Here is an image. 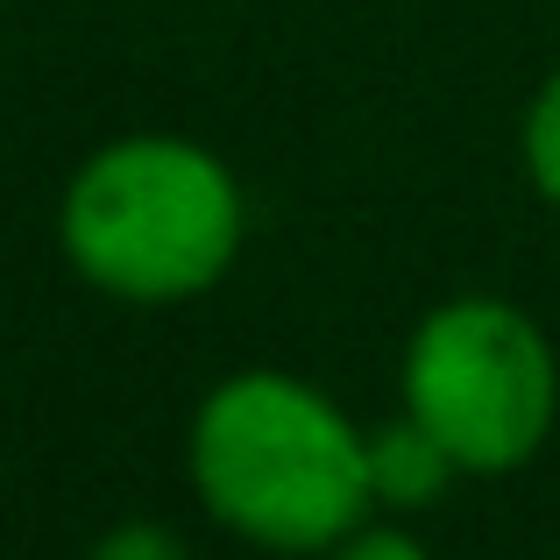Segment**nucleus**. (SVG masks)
I'll return each mask as SVG.
<instances>
[{"instance_id": "0eeeda50", "label": "nucleus", "mask_w": 560, "mask_h": 560, "mask_svg": "<svg viewBox=\"0 0 560 560\" xmlns=\"http://www.w3.org/2000/svg\"><path fill=\"white\" fill-rule=\"evenodd\" d=\"M327 560H433V553H425L411 533H397V525H370V533L355 525L348 539H334Z\"/></svg>"}, {"instance_id": "f03ea898", "label": "nucleus", "mask_w": 560, "mask_h": 560, "mask_svg": "<svg viewBox=\"0 0 560 560\" xmlns=\"http://www.w3.org/2000/svg\"><path fill=\"white\" fill-rule=\"evenodd\" d=\"M57 234L71 270L114 299H199L242 248V185L185 136H121L65 185Z\"/></svg>"}, {"instance_id": "20e7f679", "label": "nucleus", "mask_w": 560, "mask_h": 560, "mask_svg": "<svg viewBox=\"0 0 560 560\" xmlns=\"http://www.w3.org/2000/svg\"><path fill=\"white\" fill-rule=\"evenodd\" d=\"M362 468H370V504H383V511H425L454 482L462 462H454V454L405 411V419L362 433Z\"/></svg>"}, {"instance_id": "7ed1b4c3", "label": "nucleus", "mask_w": 560, "mask_h": 560, "mask_svg": "<svg viewBox=\"0 0 560 560\" xmlns=\"http://www.w3.org/2000/svg\"><path fill=\"white\" fill-rule=\"evenodd\" d=\"M405 411L468 468H525L553 433L560 362L533 313L504 299H447L405 348Z\"/></svg>"}, {"instance_id": "423d86ee", "label": "nucleus", "mask_w": 560, "mask_h": 560, "mask_svg": "<svg viewBox=\"0 0 560 560\" xmlns=\"http://www.w3.org/2000/svg\"><path fill=\"white\" fill-rule=\"evenodd\" d=\"M85 560H191V553H185V539L171 533V525L136 518V525H114V533H100Z\"/></svg>"}, {"instance_id": "39448f33", "label": "nucleus", "mask_w": 560, "mask_h": 560, "mask_svg": "<svg viewBox=\"0 0 560 560\" xmlns=\"http://www.w3.org/2000/svg\"><path fill=\"white\" fill-rule=\"evenodd\" d=\"M525 171L560 206V71L533 93V114H525Z\"/></svg>"}, {"instance_id": "f257e3e1", "label": "nucleus", "mask_w": 560, "mask_h": 560, "mask_svg": "<svg viewBox=\"0 0 560 560\" xmlns=\"http://www.w3.org/2000/svg\"><path fill=\"white\" fill-rule=\"evenodd\" d=\"M191 482L228 533L270 553H327L370 511L355 419L284 370H242L206 390Z\"/></svg>"}]
</instances>
